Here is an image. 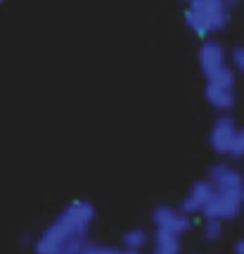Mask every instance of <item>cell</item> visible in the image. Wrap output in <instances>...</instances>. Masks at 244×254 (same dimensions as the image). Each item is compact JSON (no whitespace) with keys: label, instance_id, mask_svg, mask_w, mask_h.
<instances>
[{"label":"cell","instance_id":"6da1fadb","mask_svg":"<svg viewBox=\"0 0 244 254\" xmlns=\"http://www.w3.org/2000/svg\"><path fill=\"white\" fill-rule=\"evenodd\" d=\"M93 219H95V207L90 202L86 199L71 202L55 219V223H50L43 231V235L34 243L36 254H62L67 243L76 238H86Z\"/></svg>","mask_w":244,"mask_h":254},{"label":"cell","instance_id":"7a4b0ae2","mask_svg":"<svg viewBox=\"0 0 244 254\" xmlns=\"http://www.w3.org/2000/svg\"><path fill=\"white\" fill-rule=\"evenodd\" d=\"M185 22H188L190 31L206 38L209 33H216L228 26L230 10L225 7L223 0H192L185 12Z\"/></svg>","mask_w":244,"mask_h":254},{"label":"cell","instance_id":"3957f363","mask_svg":"<svg viewBox=\"0 0 244 254\" xmlns=\"http://www.w3.org/2000/svg\"><path fill=\"white\" fill-rule=\"evenodd\" d=\"M206 102L213 110L228 112L235 105V74L230 66H223L216 74L206 76Z\"/></svg>","mask_w":244,"mask_h":254},{"label":"cell","instance_id":"277c9868","mask_svg":"<svg viewBox=\"0 0 244 254\" xmlns=\"http://www.w3.org/2000/svg\"><path fill=\"white\" fill-rule=\"evenodd\" d=\"M244 207V190H216V195L204 207L206 219H235Z\"/></svg>","mask_w":244,"mask_h":254},{"label":"cell","instance_id":"5b68a950","mask_svg":"<svg viewBox=\"0 0 244 254\" xmlns=\"http://www.w3.org/2000/svg\"><path fill=\"white\" fill-rule=\"evenodd\" d=\"M235 135H237V126H235L233 117H218L211 128V147L218 155H230Z\"/></svg>","mask_w":244,"mask_h":254},{"label":"cell","instance_id":"8992f818","mask_svg":"<svg viewBox=\"0 0 244 254\" xmlns=\"http://www.w3.org/2000/svg\"><path fill=\"white\" fill-rule=\"evenodd\" d=\"M154 223L156 228L171 231L176 235H183L185 231H190V214L176 207H156L154 209Z\"/></svg>","mask_w":244,"mask_h":254},{"label":"cell","instance_id":"52a82bcc","mask_svg":"<svg viewBox=\"0 0 244 254\" xmlns=\"http://www.w3.org/2000/svg\"><path fill=\"white\" fill-rule=\"evenodd\" d=\"M216 195V186L211 183V181H197L190 192L185 195L183 199V204H180V209L188 211V214H197V211H204V207L211 202V197Z\"/></svg>","mask_w":244,"mask_h":254},{"label":"cell","instance_id":"ba28073f","mask_svg":"<svg viewBox=\"0 0 244 254\" xmlns=\"http://www.w3.org/2000/svg\"><path fill=\"white\" fill-rule=\"evenodd\" d=\"M197 57H199L201 71H204L206 76L216 74L218 69L225 66V50H223V45L218 43V41H206V43H201Z\"/></svg>","mask_w":244,"mask_h":254},{"label":"cell","instance_id":"9c48e42d","mask_svg":"<svg viewBox=\"0 0 244 254\" xmlns=\"http://www.w3.org/2000/svg\"><path fill=\"white\" fill-rule=\"evenodd\" d=\"M209 181L216 186V190H244L242 174L228 164H216L211 169Z\"/></svg>","mask_w":244,"mask_h":254},{"label":"cell","instance_id":"30bf717a","mask_svg":"<svg viewBox=\"0 0 244 254\" xmlns=\"http://www.w3.org/2000/svg\"><path fill=\"white\" fill-rule=\"evenodd\" d=\"M154 240V254H180V235H176V233L156 228Z\"/></svg>","mask_w":244,"mask_h":254},{"label":"cell","instance_id":"8fae6325","mask_svg":"<svg viewBox=\"0 0 244 254\" xmlns=\"http://www.w3.org/2000/svg\"><path fill=\"white\" fill-rule=\"evenodd\" d=\"M147 245V233L143 228H133V231L123 233V247L126 250H143Z\"/></svg>","mask_w":244,"mask_h":254},{"label":"cell","instance_id":"7c38bea8","mask_svg":"<svg viewBox=\"0 0 244 254\" xmlns=\"http://www.w3.org/2000/svg\"><path fill=\"white\" fill-rule=\"evenodd\" d=\"M223 235V219H206L204 221V238L206 240H218Z\"/></svg>","mask_w":244,"mask_h":254},{"label":"cell","instance_id":"4fadbf2b","mask_svg":"<svg viewBox=\"0 0 244 254\" xmlns=\"http://www.w3.org/2000/svg\"><path fill=\"white\" fill-rule=\"evenodd\" d=\"M230 157L233 159H242L244 157V128H237V135H235L233 150H230Z\"/></svg>","mask_w":244,"mask_h":254},{"label":"cell","instance_id":"5bb4252c","mask_svg":"<svg viewBox=\"0 0 244 254\" xmlns=\"http://www.w3.org/2000/svg\"><path fill=\"white\" fill-rule=\"evenodd\" d=\"M81 254H119V250H111V247H100V245H86Z\"/></svg>","mask_w":244,"mask_h":254},{"label":"cell","instance_id":"9a60e30c","mask_svg":"<svg viewBox=\"0 0 244 254\" xmlns=\"http://www.w3.org/2000/svg\"><path fill=\"white\" fill-rule=\"evenodd\" d=\"M233 64L237 71H244V45H240V48L233 50Z\"/></svg>","mask_w":244,"mask_h":254},{"label":"cell","instance_id":"2e32d148","mask_svg":"<svg viewBox=\"0 0 244 254\" xmlns=\"http://www.w3.org/2000/svg\"><path fill=\"white\" fill-rule=\"evenodd\" d=\"M235 254H244V238L235 243Z\"/></svg>","mask_w":244,"mask_h":254},{"label":"cell","instance_id":"e0dca14e","mask_svg":"<svg viewBox=\"0 0 244 254\" xmlns=\"http://www.w3.org/2000/svg\"><path fill=\"white\" fill-rule=\"evenodd\" d=\"M223 2H225V7H228L230 12H233L237 5H240V0H223Z\"/></svg>","mask_w":244,"mask_h":254},{"label":"cell","instance_id":"ac0fdd59","mask_svg":"<svg viewBox=\"0 0 244 254\" xmlns=\"http://www.w3.org/2000/svg\"><path fill=\"white\" fill-rule=\"evenodd\" d=\"M119 254H140V250H121Z\"/></svg>","mask_w":244,"mask_h":254},{"label":"cell","instance_id":"d6986e66","mask_svg":"<svg viewBox=\"0 0 244 254\" xmlns=\"http://www.w3.org/2000/svg\"><path fill=\"white\" fill-rule=\"evenodd\" d=\"M188 2H192V0H188Z\"/></svg>","mask_w":244,"mask_h":254},{"label":"cell","instance_id":"ffe728a7","mask_svg":"<svg viewBox=\"0 0 244 254\" xmlns=\"http://www.w3.org/2000/svg\"><path fill=\"white\" fill-rule=\"evenodd\" d=\"M0 2H2V0H0Z\"/></svg>","mask_w":244,"mask_h":254}]
</instances>
